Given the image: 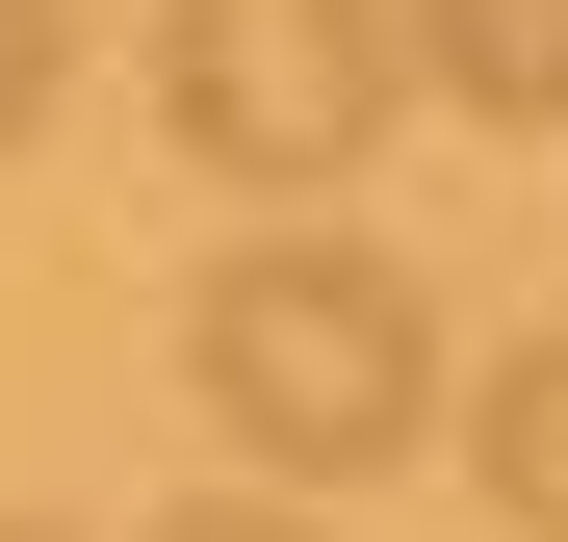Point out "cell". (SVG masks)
Wrapping results in <instances>:
<instances>
[{"instance_id": "cell-1", "label": "cell", "mask_w": 568, "mask_h": 542, "mask_svg": "<svg viewBox=\"0 0 568 542\" xmlns=\"http://www.w3.org/2000/svg\"><path fill=\"white\" fill-rule=\"evenodd\" d=\"M181 388H207V439L258 491H362V466L439 439V285L362 258V233H258V258L181 285Z\"/></svg>"}, {"instance_id": "cell-2", "label": "cell", "mask_w": 568, "mask_h": 542, "mask_svg": "<svg viewBox=\"0 0 568 542\" xmlns=\"http://www.w3.org/2000/svg\"><path fill=\"white\" fill-rule=\"evenodd\" d=\"M155 130L258 207H311L414 130V27L388 0H155Z\"/></svg>"}, {"instance_id": "cell-3", "label": "cell", "mask_w": 568, "mask_h": 542, "mask_svg": "<svg viewBox=\"0 0 568 542\" xmlns=\"http://www.w3.org/2000/svg\"><path fill=\"white\" fill-rule=\"evenodd\" d=\"M388 27H414V104H491V130L568 104V0H388Z\"/></svg>"}, {"instance_id": "cell-4", "label": "cell", "mask_w": 568, "mask_h": 542, "mask_svg": "<svg viewBox=\"0 0 568 542\" xmlns=\"http://www.w3.org/2000/svg\"><path fill=\"white\" fill-rule=\"evenodd\" d=\"M465 466H491V517H517V542H568V336H517V361H491Z\"/></svg>"}, {"instance_id": "cell-5", "label": "cell", "mask_w": 568, "mask_h": 542, "mask_svg": "<svg viewBox=\"0 0 568 542\" xmlns=\"http://www.w3.org/2000/svg\"><path fill=\"white\" fill-rule=\"evenodd\" d=\"M52 78H78V0H0V155L52 130Z\"/></svg>"}, {"instance_id": "cell-6", "label": "cell", "mask_w": 568, "mask_h": 542, "mask_svg": "<svg viewBox=\"0 0 568 542\" xmlns=\"http://www.w3.org/2000/svg\"><path fill=\"white\" fill-rule=\"evenodd\" d=\"M155 542H336V517H284V491H207V517H155Z\"/></svg>"}, {"instance_id": "cell-7", "label": "cell", "mask_w": 568, "mask_h": 542, "mask_svg": "<svg viewBox=\"0 0 568 542\" xmlns=\"http://www.w3.org/2000/svg\"><path fill=\"white\" fill-rule=\"evenodd\" d=\"M0 542H78V517H0Z\"/></svg>"}]
</instances>
